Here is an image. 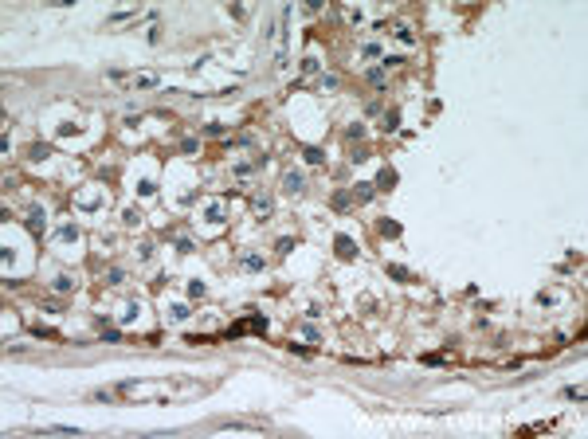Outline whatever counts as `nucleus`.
I'll return each mask as SVG.
<instances>
[{"label":"nucleus","mask_w":588,"mask_h":439,"mask_svg":"<svg viewBox=\"0 0 588 439\" xmlns=\"http://www.w3.org/2000/svg\"><path fill=\"white\" fill-rule=\"evenodd\" d=\"M208 384L200 376H161V380H122L118 384V396L126 400H192V396H204Z\"/></svg>","instance_id":"obj_1"},{"label":"nucleus","mask_w":588,"mask_h":439,"mask_svg":"<svg viewBox=\"0 0 588 439\" xmlns=\"http://www.w3.org/2000/svg\"><path fill=\"white\" fill-rule=\"evenodd\" d=\"M98 204H102V188H94V185H90V192H79V196H75V208H83V212H94Z\"/></svg>","instance_id":"obj_2"},{"label":"nucleus","mask_w":588,"mask_h":439,"mask_svg":"<svg viewBox=\"0 0 588 439\" xmlns=\"http://www.w3.org/2000/svg\"><path fill=\"white\" fill-rule=\"evenodd\" d=\"M302 188H306V177H302V173H286V177H282V192H286V196H302Z\"/></svg>","instance_id":"obj_3"},{"label":"nucleus","mask_w":588,"mask_h":439,"mask_svg":"<svg viewBox=\"0 0 588 439\" xmlns=\"http://www.w3.org/2000/svg\"><path fill=\"white\" fill-rule=\"evenodd\" d=\"M204 216H208L212 228H220V224H224V200H212V204L204 208Z\"/></svg>","instance_id":"obj_4"},{"label":"nucleus","mask_w":588,"mask_h":439,"mask_svg":"<svg viewBox=\"0 0 588 439\" xmlns=\"http://www.w3.org/2000/svg\"><path fill=\"white\" fill-rule=\"evenodd\" d=\"M43 224H47V212H43V208H32V212H28V228H32V231H43Z\"/></svg>","instance_id":"obj_5"},{"label":"nucleus","mask_w":588,"mask_h":439,"mask_svg":"<svg viewBox=\"0 0 588 439\" xmlns=\"http://www.w3.org/2000/svg\"><path fill=\"white\" fill-rule=\"evenodd\" d=\"M55 239H59V243H79V228H75V224H63V228L55 231Z\"/></svg>","instance_id":"obj_6"},{"label":"nucleus","mask_w":588,"mask_h":439,"mask_svg":"<svg viewBox=\"0 0 588 439\" xmlns=\"http://www.w3.org/2000/svg\"><path fill=\"white\" fill-rule=\"evenodd\" d=\"M334 243H337V255H341V259H353V255H357V247H353V239H349V235H337Z\"/></svg>","instance_id":"obj_7"},{"label":"nucleus","mask_w":588,"mask_h":439,"mask_svg":"<svg viewBox=\"0 0 588 439\" xmlns=\"http://www.w3.org/2000/svg\"><path fill=\"white\" fill-rule=\"evenodd\" d=\"M373 188H377V185H369V181H361V185L353 188V200H357V204H365V200H373Z\"/></svg>","instance_id":"obj_8"},{"label":"nucleus","mask_w":588,"mask_h":439,"mask_svg":"<svg viewBox=\"0 0 588 439\" xmlns=\"http://www.w3.org/2000/svg\"><path fill=\"white\" fill-rule=\"evenodd\" d=\"M384 129H388V133L400 129V110H388V114H384Z\"/></svg>","instance_id":"obj_9"},{"label":"nucleus","mask_w":588,"mask_h":439,"mask_svg":"<svg viewBox=\"0 0 588 439\" xmlns=\"http://www.w3.org/2000/svg\"><path fill=\"white\" fill-rule=\"evenodd\" d=\"M129 83H133L137 90H145V86H157V79H153V75H133Z\"/></svg>","instance_id":"obj_10"},{"label":"nucleus","mask_w":588,"mask_h":439,"mask_svg":"<svg viewBox=\"0 0 588 439\" xmlns=\"http://www.w3.org/2000/svg\"><path fill=\"white\" fill-rule=\"evenodd\" d=\"M377 185H380V188H392V185H396V173H392V169H380Z\"/></svg>","instance_id":"obj_11"},{"label":"nucleus","mask_w":588,"mask_h":439,"mask_svg":"<svg viewBox=\"0 0 588 439\" xmlns=\"http://www.w3.org/2000/svg\"><path fill=\"white\" fill-rule=\"evenodd\" d=\"M271 208H274L271 196H259V200H255V212H259V216H271Z\"/></svg>","instance_id":"obj_12"},{"label":"nucleus","mask_w":588,"mask_h":439,"mask_svg":"<svg viewBox=\"0 0 588 439\" xmlns=\"http://www.w3.org/2000/svg\"><path fill=\"white\" fill-rule=\"evenodd\" d=\"M137 314H141V306H137V302H129V306H126V314H122V322L129 326V322H137Z\"/></svg>","instance_id":"obj_13"},{"label":"nucleus","mask_w":588,"mask_h":439,"mask_svg":"<svg viewBox=\"0 0 588 439\" xmlns=\"http://www.w3.org/2000/svg\"><path fill=\"white\" fill-rule=\"evenodd\" d=\"M369 83H373V86H384V67H373V71H369Z\"/></svg>","instance_id":"obj_14"},{"label":"nucleus","mask_w":588,"mask_h":439,"mask_svg":"<svg viewBox=\"0 0 588 439\" xmlns=\"http://www.w3.org/2000/svg\"><path fill=\"white\" fill-rule=\"evenodd\" d=\"M122 278H126V274H122V267H110V271H106V282H110V286H118Z\"/></svg>","instance_id":"obj_15"},{"label":"nucleus","mask_w":588,"mask_h":439,"mask_svg":"<svg viewBox=\"0 0 588 439\" xmlns=\"http://www.w3.org/2000/svg\"><path fill=\"white\" fill-rule=\"evenodd\" d=\"M51 286H55V290H71L75 282H71V274H55V282H51Z\"/></svg>","instance_id":"obj_16"},{"label":"nucleus","mask_w":588,"mask_h":439,"mask_svg":"<svg viewBox=\"0 0 588 439\" xmlns=\"http://www.w3.org/2000/svg\"><path fill=\"white\" fill-rule=\"evenodd\" d=\"M306 161H310V165H322L326 157H322V149H314V145H310V149H306Z\"/></svg>","instance_id":"obj_17"},{"label":"nucleus","mask_w":588,"mask_h":439,"mask_svg":"<svg viewBox=\"0 0 588 439\" xmlns=\"http://www.w3.org/2000/svg\"><path fill=\"white\" fill-rule=\"evenodd\" d=\"M392 36H396V40H400V43H416V36H412V32H408V28H396V32H392Z\"/></svg>","instance_id":"obj_18"},{"label":"nucleus","mask_w":588,"mask_h":439,"mask_svg":"<svg viewBox=\"0 0 588 439\" xmlns=\"http://www.w3.org/2000/svg\"><path fill=\"white\" fill-rule=\"evenodd\" d=\"M380 235H400V224H388V220H380Z\"/></svg>","instance_id":"obj_19"},{"label":"nucleus","mask_w":588,"mask_h":439,"mask_svg":"<svg viewBox=\"0 0 588 439\" xmlns=\"http://www.w3.org/2000/svg\"><path fill=\"white\" fill-rule=\"evenodd\" d=\"M169 318H173V322H185V318H189V306H173Z\"/></svg>","instance_id":"obj_20"},{"label":"nucleus","mask_w":588,"mask_h":439,"mask_svg":"<svg viewBox=\"0 0 588 439\" xmlns=\"http://www.w3.org/2000/svg\"><path fill=\"white\" fill-rule=\"evenodd\" d=\"M189 294H192V298H204V282H200V278H192V286H189Z\"/></svg>","instance_id":"obj_21"},{"label":"nucleus","mask_w":588,"mask_h":439,"mask_svg":"<svg viewBox=\"0 0 588 439\" xmlns=\"http://www.w3.org/2000/svg\"><path fill=\"white\" fill-rule=\"evenodd\" d=\"M243 267H251V271H255V267H263V259H259V255H243Z\"/></svg>","instance_id":"obj_22"}]
</instances>
